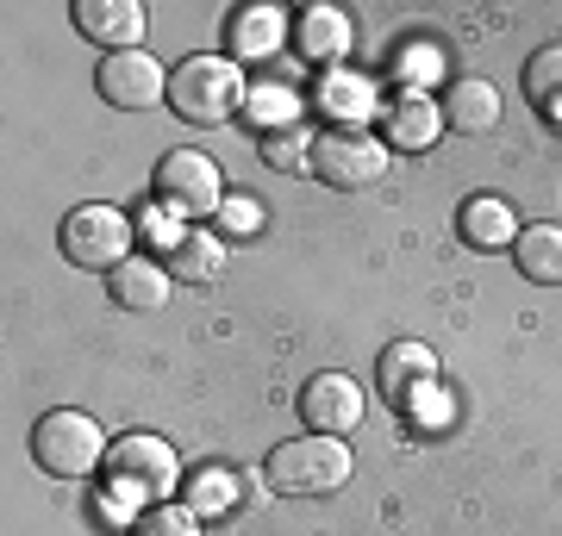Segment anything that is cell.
Returning a JSON list of instances; mask_svg holds the SVG:
<instances>
[{
	"instance_id": "6da1fadb",
	"label": "cell",
	"mask_w": 562,
	"mask_h": 536,
	"mask_svg": "<svg viewBox=\"0 0 562 536\" xmlns=\"http://www.w3.org/2000/svg\"><path fill=\"white\" fill-rule=\"evenodd\" d=\"M350 443L344 437H319V431H306V437H288L269 456V487L281 499H325L350 487Z\"/></svg>"
},
{
	"instance_id": "7a4b0ae2",
	"label": "cell",
	"mask_w": 562,
	"mask_h": 536,
	"mask_svg": "<svg viewBox=\"0 0 562 536\" xmlns=\"http://www.w3.org/2000/svg\"><path fill=\"white\" fill-rule=\"evenodd\" d=\"M244 106V76L232 57H188L169 76V113L188 125H225Z\"/></svg>"
},
{
	"instance_id": "3957f363",
	"label": "cell",
	"mask_w": 562,
	"mask_h": 536,
	"mask_svg": "<svg viewBox=\"0 0 562 536\" xmlns=\"http://www.w3.org/2000/svg\"><path fill=\"white\" fill-rule=\"evenodd\" d=\"M106 431L94 424L88 412H76V406H57V412H44L38 424H32V461H38L44 475L57 480H81L94 475L106 461Z\"/></svg>"
},
{
	"instance_id": "277c9868",
	"label": "cell",
	"mask_w": 562,
	"mask_h": 536,
	"mask_svg": "<svg viewBox=\"0 0 562 536\" xmlns=\"http://www.w3.org/2000/svg\"><path fill=\"white\" fill-rule=\"evenodd\" d=\"M106 487H120L132 499H150V505H169V493L181 487L176 449L157 437V431H125L106 449Z\"/></svg>"
},
{
	"instance_id": "5b68a950",
	"label": "cell",
	"mask_w": 562,
	"mask_h": 536,
	"mask_svg": "<svg viewBox=\"0 0 562 536\" xmlns=\"http://www.w3.org/2000/svg\"><path fill=\"white\" fill-rule=\"evenodd\" d=\"M132 243H138V225L120 206H76L63 219V256L94 275H113L120 262H132Z\"/></svg>"
},
{
	"instance_id": "8992f818",
	"label": "cell",
	"mask_w": 562,
	"mask_h": 536,
	"mask_svg": "<svg viewBox=\"0 0 562 536\" xmlns=\"http://www.w3.org/2000/svg\"><path fill=\"white\" fill-rule=\"evenodd\" d=\"M313 175L338 194H357V187H375L387 175V144L369 138V132H319L313 138Z\"/></svg>"
},
{
	"instance_id": "52a82bcc",
	"label": "cell",
	"mask_w": 562,
	"mask_h": 536,
	"mask_svg": "<svg viewBox=\"0 0 562 536\" xmlns=\"http://www.w3.org/2000/svg\"><path fill=\"white\" fill-rule=\"evenodd\" d=\"M157 194L169 199L176 213H213V219H220L225 175L206 150H169V157L157 162Z\"/></svg>"
},
{
	"instance_id": "ba28073f",
	"label": "cell",
	"mask_w": 562,
	"mask_h": 536,
	"mask_svg": "<svg viewBox=\"0 0 562 536\" xmlns=\"http://www.w3.org/2000/svg\"><path fill=\"white\" fill-rule=\"evenodd\" d=\"M101 94L125 113H144V106H169V76H162L157 57H144V50H113L101 62Z\"/></svg>"
},
{
	"instance_id": "9c48e42d",
	"label": "cell",
	"mask_w": 562,
	"mask_h": 536,
	"mask_svg": "<svg viewBox=\"0 0 562 536\" xmlns=\"http://www.w3.org/2000/svg\"><path fill=\"white\" fill-rule=\"evenodd\" d=\"M301 418L319 437H350L362 424V387L350 375H313L301 387Z\"/></svg>"
},
{
	"instance_id": "30bf717a",
	"label": "cell",
	"mask_w": 562,
	"mask_h": 536,
	"mask_svg": "<svg viewBox=\"0 0 562 536\" xmlns=\"http://www.w3.org/2000/svg\"><path fill=\"white\" fill-rule=\"evenodd\" d=\"M69 20H76V32L88 44H101L106 57H113V50H138V38H144V7L138 0H76Z\"/></svg>"
},
{
	"instance_id": "8fae6325",
	"label": "cell",
	"mask_w": 562,
	"mask_h": 536,
	"mask_svg": "<svg viewBox=\"0 0 562 536\" xmlns=\"http://www.w3.org/2000/svg\"><path fill=\"white\" fill-rule=\"evenodd\" d=\"M438 113L450 132H462V138H482V132H494L501 125V88L482 76H457L450 88H443Z\"/></svg>"
},
{
	"instance_id": "7c38bea8",
	"label": "cell",
	"mask_w": 562,
	"mask_h": 536,
	"mask_svg": "<svg viewBox=\"0 0 562 536\" xmlns=\"http://www.w3.org/2000/svg\"><path fill=\"white\" fill-rule=\"evenodd\" d=\"M431 380H438V356H431L425 343H413V338L387 343L382 362H375V387H382L387 399H401V406H406V394H419V387H431Z\"/></svg>"
},
{
	"instance_id": "4fadbf2b",
	"label": "cell",
	"mask_w": 562,
	"mask_h": 536,
	"mask_svg": "<svg viewBox=\"0 0 562 536\" xmlns=\"http://www.w3.org/2000/svg\"><path fill=\"white\" fill-rule=\"evenodd\" d=\"M457 231H462V243H469V250H513L525 225L513 219V206H506V199L482 194V199H462Z\"/></svg>"
},
{
	"instance_id": "5bb4252c",
	"label": "cell",
	"mask_w": 562,
	"mask_h": 536,
	"mask_svg": "<svg viewBox=\"0 0 562 536\" xmlns=\"http://www.w3.org/2000/svg\"><path fill=\"white\" fill-rule=\"evenodd\" d=\"M294 44H301L306 62H344L350 57V44H357V32H350V20H344L338 7H306L301 25H294Z\"/></svg>"
},
{
	"instance_id": "9a60e30c",
	"label": "cell",
	"mask_w": 562,
	"mask_h": 536,
	"mask_svg": "<svg viewBox=\"0 0 562 536\" xmlns=\"http://www.w3.org/2000/svg\"><path fill=\"white\" fill-rule=\"evenodd\" d=\"M106 294H113V306H125V312H162V306H169V269L132 256L106 275Z\"/></svg>"
},
{
	"instance_id": "2e32d148",
	"label": "cell",
	"mask_w": 562,
	"mask_h": 536,
	"mask_svg": "<svg viewBox=\"0 0 562 536\" xmlns=\"http://www.w3.org/2000/svg\"><path fill=\"white\" fill-rule=\"evenodd\" d=\"M513 262L531 287H562V225H525Z\"/></svg>"
},
{
	"instance_id": "e0dca14e",
	"label": "cell",
	"mask_w": 562,
	"mask_h": 536,
	"mask_svg": "<svg viewBox=\"0 0 562 536\" xmlns=\"http://www.w3.org/2000/svg\"><path fill=\"white\" fill-rule=\"evenodd\" d=\"M443 132V113L438 100L425 94H401L394 106H387V144H401V150H431Z\"/></svg>"
},
{
	"instance_id": "ac0fdd59",
	"label": "cell",
	"mask_w": 562,
	"mask_h": 536,
	"mask_svg": "<svg viewBox=\"0 0 562 536\" xmlns=\"http://www.w3.org/2000/svg\"><path fill=\"white\" fill-rule=\"evenodd\" d=\"M319 113H331L338 132H362V119L375 113V94H369V81H362V76H325Z\"/></svg>"
},
{
	"instance_id": "d6986e66",
	"label": "cell",
	"mask_w": 562,
	"mask_h": 536,
	"mask_svg": "<svg viewBox=\"0 0 562 536\" xmlns=\"http://www.w3.org/2000/svg\"><path fill=\"white\" fill-rule=\"evenodd\" d=\"M225 269V238L220 231H188L181 250L169 256V281H213Z\"/></svg>"
},
{
	"instance_id": "ffe728a7",
	"label": "cell",
	"mask_w": 562,
	"mask_h": 536,
	"mask_svg": "<svg viewBox=\"0 0 562 536\" xmlns=\"http://www.w3.org/2000/svg\"><path fill=\"white\" fill-rule=\"evenodd\" d=\"M525 100L543 113H562V44H543L525 57Z\"/></svg>"
},
{
	"instance_id": "44dd1931",
	"label": "cell",
	"mask_w": 562,
	"mask_h": 536,
	"mask_svg": "<svg viewBox=\"0 0 562 536\" xmlns=\"http://www.w3.org/2000/svg\"><path fill=\"white\" fill-rule=\"evenodd\" d=\"M262 162L281 175H301V169H313V138L301 125H276V132H262Z\"/></svg>"
},
{
	"instance_id": "7402d4cb",
	"label": "cell",
	"mask_w": 562,
	"mask_h": 536,
	"mask_svg": "<svg viewBox=\"0 0 562 536\" xmlns=\"http://www.w3.org/2000/svg\"><path fill=\"white\" fill-rule=\"evenodd\" d=\"M276 38H281V20L269 7H244L238 20H232V50H238V57H269Z\"/></svg>"
},
{
	"instance_id": "603a6c76",
	"label": "cell",
	"mask_w": 562,
	"mask_h": 536,
	"mask_svg": "<svg viewBox=\"0 0 562 536\" xmlns=\"http://www.w3.org/2000/svg\"><path fill=\"white\" fill-rule=\"evenodd\" d=\"M232 487H238V480L225 475V468H201V475L188 480V512L194 517H206V512H225V505H232Z\"/></svg>"
},
{
	"instance_id": "cb8c5ba5",
	"label": "cell",
	"mask_w": 562,
	"mask_h": 536,
	"mask_svg": "<svg viewBox=\"0 0 562 536\" xmlns=\"http://www.w3.org/2000/svg\"><path fill=\"white\" fill-rule=\"evenodd\" d=\"M132 536H201V517L181 512V505H150V512L132 524Z\"/></svg>"
},
{
	"instance_id": "d4e9b609",
	"label": "cell",
	"mask_w": 562,
	"mask_h": 536,
	"mask_svg": "<svg viewBox=\"0 0 562 536\" xmlns=\"http://www.w3.org/2000/svg\"><path fill=\"white\" fill-rule=\"evenodd\" d=\"M257 225H262V206H257V199H238V194H225V206H220V225H213V231H220V238H250Z\"/></svg>"
},
{
	"instance_id": "484cf974",
	"label": "cell",
	"mask_w": 562,
	"mask_h": 536,
	"mask_svg": "<svg viewBox=\"0 0 562 536\" xmlns=\"http://www.w3.org/2000/svg\"><path fill=\"white\" fill-rule=\"evenodd\" d=\"M181 238H188V231H181L176 219H162V213H150V219H144V243H157L162 256H176Z\"/></svg>"
}]
</instances>
